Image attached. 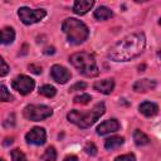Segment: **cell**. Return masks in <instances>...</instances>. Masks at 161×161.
I'll return each instance as SVG.
<instances>
[{
  "instance_id": "obj_29",
  "label": "cell",
  "mask_w": 161,
  "mask_h": 161,
  "mask_svg": "<svg viewBox=\"0 0 161 161\" xmlns=\"http://www.w3.org/2000/svg\"><path fill=\"white\" fill-rule=\"evenodd\" d=\"M63 161H78V158H77V156H74V155H70V156H67Z\"/></svg>"
},
{
  "instance_id": "obj_14",
  "label": "cell",
  "mask_w": 161,
  "mask_h": 161,
  "mask_svg": "<svg viewBox=\"0 0 161 161\" xmlns=\"http://www.w3.org/2000/svg\"><path fill=\"white\" fill-rule=\"evenodd\" d=\"M138 109H140V112H141L143 116H146V117H152V116H155V114L158 112V106H157L156 103L145 101V102H142V103L140 104Z\"/></svg>"
},
{
  "instance_id": "obj_25",
  "label": "cell",
  "mask_w": 161,
  "mask_h": 161,
  "mask_svg": "<svg viewBox=\"0 0 161 161\" xmlns=\"http://www.w3.org/2000/svg\"><path fill=\"white\" fill-rule=\"evenodd\" d=\"M9 73V65L5 63V60L0 57V77H4Z\"/></svg>"
},
{
  "instance_id": "obj_18",
  "label": "cell",
  "mask_w": 161,
  "mask_h": 161,
  "mask_svg": "<svg viewBox=\"0 0 161 161\" xmlns=\"http://www.w3.org/2000/svg\"><path fill=\"white\" fill-rule=\"evenodd\" d=\"M133 141L137 146H145L150 143V138L147 135H145L143 132H141L140 130H136L133 132Z\"/></svg>"
},
{
  "instance_id": "obj_2",
  "label": "cell",
  "mask_w": 161,
  "mask_h": 161,
  "mask_svg": "<svg viewBox=\"0 0 161 161\" xmlns=\"http://www.w3.org/2000/svg\"><path fill=\"white\" fill-rule=\"evenodd\" d=\"M106 108L103 103H97L92 109L87 111V112H80L77 109L70 111L67 114V118L69 122L77 125L80 128H87L89 126H92L93 123H96V121L104 113Z\"/></svg>"
},
{
  "instance_id": "obj_28",
  "label": "cell",
  "mask_w": 161,
  "mask_h": 161,
  "mask_svg": "<svg viewBox=\"0 0 161 161\" xmlns=\"http://www.w3.org/2000/svg\"><path fill=\"white\" fill-rule=\"evenodd\" d=\"M29 69H30L33 73H35V74H40V73H42V67H40V65L30 64V65H29Z\"/></svg>"
},
{
  "instance_id": "obj_30",
  "label": "cell",
  "mask_w": 161,
  "mask_h": 161,
  "mask_svg": "<svg viewBox=\"0 0 161 161\" xmlns=\"http://www.w3.org/2000/svg\"><path fill=\"white\" fill-rule=\"evenodd\" d=\"M44 53H45V54H54V47H48V48H45Z\"/></svg>"
},
{
  "instance_id": "obj_7",
  "label": "cell",
  "mask_w": 161,
  "mask_h": 161,
  "mask_svg": "<svg viewBox=\"0 0 161 161\" xmlns=\"http://www.w3.org/2000/svg\"><path fill=\"white\" fill-rule=\"evenodd\" d=\"M34 86H35L34 80H33L30 77L24 75V74L18 75V77L14 78L13 82H11V87H13L16 92H19L20 94H23V96L29 94V93L34 89Z\"/></svg>"
},
{
  "instance_id": "obj_24",
  "label": "cell",
  "mask_w": 161,
  "mask_h": 161,
  "mask_svg": "<svg viewBox=\"0 0 161 161\" xmlns=\"http://www.w3.org/2000/svg\"><path fill=\"white\" fill-rule=\"evenodd\" d=\"M84 151H86L88 155H91V156L97 155V147H96L94 143H92V142H88V143L84 146Z\"/></svg>"
},
{
  "instance_id": "obj_21",
  "label": "cell",
  "mask_w": 161,
  "mask_h": 161,
  "mask_svg": "<svg viewBox=\"0 0 161 161\" xmlns=\"http://www.w3.org/2000/svg\"><path fill=\"white\" fill-rule=\"evenodd\" d=\"M13 99H14V97L10 94L8 88L5 86L0 84V101H3V102H11Z\"/></svg>"
},
{
  "instance_id": "obj_9",
  "label": "cell",
  "mask_w": 161,
  "mask_h": 161,
  "mask_svg": "<svg viewBox=\"0 0 161 161\" xmlns=\"http://www.w3.org/2000/svg\"><path fill=\"white\" fill-rule=\"evenodd\" d=\"M50 74H52V78L57 83H60V84H64L70 79V72L67 68H64L59 64H55V65L52 67Z\"/></svg>"
},
{
  "instance_id": "obj_10",
  "label": "cell",
  "mask_w": 161,
  "mask_h": 161,
  "mask_svg": "<svg viewBox=\"0 0 161 161\" xmlns=\"http://www.w3.org/2000/svg\"><path fill=\"white\" fill-rule=\"evenodd\" d=\"M121 127L119 122L114 118L112 119H107L104 122H102L98 127H97V133L98 135H107V133H111V132H116L118 131Z\"/></svg>"
},
{
  "instance_id": "obj_15",
  "label": "cell",
  "mask_w": 161,
  "mask_h": 161,
  "mask_svg": "<svg viewBox=\"0 0 161 161\" xmlns=\"http://www.w3.org/2000/svg\"><path fill=\"white\" fill-rule=\"evenodd\" d=\"M14 39H15V31L13 28L6 26L0 29V44H5V45L11 44Z\"/></svg>"
},
{
  "instance_id": "obj_31",
  "label": "cell",
  "mask_w": 161,
  "mask_h": 161,
  "mask_svg": "<svg viewBox=\"0 0 161 161\" xmlns=\"http://www.w3.org/2000/svg\"><path fill=\"white\" fill-rule=\"evenodd\" d=\"M0 161H4V160H3V158H0Z\"/></svg>"
},
{
  "instance_id": "obj_5",
  "label": "cell",
  "mask_w": 161,
  "mask_h": 161,
  "mask_svg": "<svg viewBox=\"0 0 161 161\" xmlns=\"http://www.w3.org/2000/svg\"><path fill=\"white\" fill-rule=\"evenodd\" d=\"M52 116V108L44 104H29L24 108V117L30 121H43Z\"/></svg>"
},
{
  "instance_id": "obj_12",
  "label": "cell",
  "mask_w": 161,
  "mask_h": 161,
  "mask_svg": "<svg viewBox=\"0 0 161 161\" xmlns=\"http://www.w3.org/2000/svg\"><path fill=\"white\" fill-rule=\"evenodd\" d=\"M93 5H94V1L92 0H77L73 4V11L78 15H84L92 9Z\"/></svg>"
},
{
  "instance_id": "obj_17",
  "label": "cell",
  "mask_w": 161,
  "mask_h": 161,
  "mask_svg": "<svg viewBox=\"0 0 161 161\" xmlns=\"http://www.w3.org/2000/svg\"><path fill=\"white\" fill-rule=\"evenodd\" d=\"M112 15H113V13H112V10H109L108 8H106V6H99V8H97L96 10H94V18L97 19V20H107V19H109V18H112Z\"/></svg>"
},
{
  "instance_id": "obj_3",
  "label": "cell",
  "mask_w": 161,
  "mask_h": 161,
  "mask_svg": "<svg viewBox=\"0 0 161 161\" xmlns=\"http://www.w3.org/2000/svg\"><path fill=\"white\" fill-rule=\"evenodd\" d=\"M62 30L67 35V40L70 44H80L89 35V30L87 25L74 18L65 19L62 24Z\"/></svg>"
},
{
  "instance_id": "obj_1",
  "label": "cell",
  "mask_w": 161,
  "mask_h": 161,
  "mask_svg": "<svg viewBox=\"0 0 161 161\" xmlns=\"http://www.w3.org/2000/svg\"><path fill=\"white\" fill-rule=\"evenodd\" d=\"M146 45L143 33H132L117 42L108 52V57L114 62H127L140 55Z\"/></svg>"
},
{
  "instance_id": "obj_6",
  "label": "cell",
  "mask_w": 161,
  "mask_h": 161,
  "mask_svg": "<svg viewBox=\"0 0 161 161\" xmlns=\"http://www.w3.org/2000/svg\"><path fill=\"white\" fill-rule=\"evenodd\" d=\"M18 15L25 25H30L40 21L47 15V13L44 9H29L26 6H23L18 10Z\"/></svg>"
},
{
  "instance_id": "obj_23",
  "label": "cell",
  "mask_w": 161,
  "mask_h": 161,
  "mask_svg": "<svg viewBox=\"0 0 161 161\" xmlns=\"http://www.w3.org/2000/svg\"><path fill=\"white\" fill-rule=\"evenodd\" d=\"M11 158H13V161H28L25 155L19 148H15L11 151Z\"/></svg>"
},
{
  "instance_id": "obj_22",
  "label": "cell",
  "mask_w": 161,
  "mask_h": 161,
  "mask_svg": "<svg viewBox=\"0 0 161 161\" xmlns=\"http://www.w3.org/2000/svg\"><path fill=\"white\" fill-rule=\"evenodd\" d=\"M92 99V97L87 93H82V94H78L74 97V103H78V104H87L89 101Z\"/></svg>"
},
{
  "instance_id": "obj_13",
  "label": "cell",
  "mask_w": 161,
  "mask_h": 161,
  "mask_svg": "<svg viewBox=\"0 0 161 161\" xmlns=\"http://www.w3.org/2000/svg\"><path fill=\"white\" fill-rule=\"evenodd\" d=\"M156 87V82L152 80V79H140L137 80L135 84H133V91L135 92H138V93H145L147 91H151Z\"/></svg>"
},
{
  "instance_id": "obj_16",
  "label": "cell",
  "mask_w": 161,
  "mask_h": 161,
  "mask_svg": "<svg viewBox=\"0 0 161 161\" xmlns=\"http://www.w3.org/2000/svg\"><path fill=\"white\" fill-rule=\"evenodd\" d=\"M123 142H125L123 137H121V136H112V137H109V138H107L104 141V147H106V150L112 151V150L118 148L119 146H122Z\"/></svg>"
},
{
  "instance_id": "obj_20",
  "label": "cell",
  "mask_w": 161,
  "mask_h": 161,
  "mask_svg": "<svg viewBox=\"0 0 161 161\" xmlns=\"http://www.w3.org/2000/svg\"><path fill=\"white\" fill-rule=\"evenodd\" d=\"M55 160H57V151L53 146H49L45 150V152L42 157V161H55Z\"/></svg>"
},
{
  "instance_id": "obj_27",
  "label": "cell",
  "mask_w": 161,
  "mask_h": 161,
  "mask_svg": "<svg viewBox=\"0 0 161 161\" xmlns=\"http://www.w3.org/2000/svg\"><path fill=\"white\" fill-rule=\"evenodd\" d=\"M87 87V84L84 83V82H78V83H75L74 86H72L70 88H69V91L70 92H74V91H82V89H84Z\"/></svg>"
},
{
  "instance_id": "obj_11",
  "label": "cell",
  "mask_w": 161,
  "mask_h": 161,
  "mask_svg": "<svg viewBox=\"0 0 161 161\" xmlns=\"http://www.w3.org/2000/svg\"><path fill=\"white\" fill-rule=\"evenodd\" d=\"M93 88L103 94H109L112 93L113 88H114V80L113 79H102V80H97L93 84Z\"/></svg>"
},
{
  "instance_id": "obj_8",
  "label": "cell",
  "mask_w": 161,
  "mask_h": 161,
  "mask_svg": "<svg viewBox=\"0 0 161 161\" xmlns=\"http://www.w3.org/2000/svg\"><path fill=\"white\" fill-rule=\"evenodd\" d=\"M45 138H47V133H45V130L42 127H34L25 135L26 142L36 146L43 145L45 142Z\"/></svg>"
},
{
  "instance_id": "obj_19",
  "label": "cell",
  "mask_w": 161,
  "mask_h": 161,
  "mask_svg": "<svg viewBox=\"0 0 161 161\" xmlns=\"http://www.w3.org/2000/svg\"><path fill=\"white\" fill-rule=\"evenodd\" d=\"M39 93L40 94H43V96H45V97H54L55 96V93H57V89L53 87V86H50V84H44V86H42L40 88H39Z\"/></svg>"
},
{
  "instance_id": "obj_4",
  "label": "cell",
  "mask_w": 161,
  "mask_h": 161,
  "mask_svg": "<svg viewBox=\"0 0 161 161\" xmlns=\"http://www.w3.org/2000/svg\"><path fill=\"white\" fill-rule=\"evenodd\" d=\"M69 62L77 68V70L86 75V77H96L99 74V69L97 67L96 59L91 53L87 52H80V53H74L70 55Z\"/></svg>"
},
{
  "instance_id": "obj_26",
  "label": "cell",
  "mask_w": 161,
  "mask_h": 161,
  "mask_svg": "<svg viewBox=\"0 0 161 161\" xmlns=\"http://www.w3.org/2000/svg\"><path fill=\"white\" fill-rule=\"evenodd\" d=\"M114 161H136V157L133 153H126V155H121L116 157Z\"/></svg>"
}]
</instances>
